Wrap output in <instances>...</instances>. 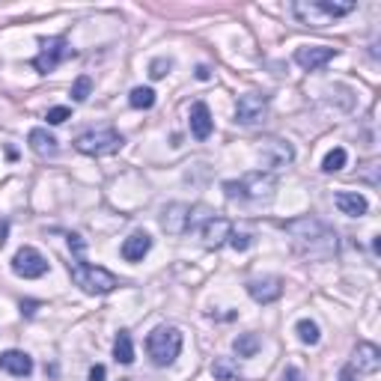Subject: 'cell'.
I'll use <instances>...</instances> for the list:
<instances>
[{
    "label": "cell",
    "mask_w": 381,
    "mask_h": 381,
    "mask_svg": "<svg viewBox=\"0 0 381 381\" xmlns=\"http://www.w3.org/2000/svg\"><path fill=\"white\" fill-rule=\"evenodd\" d=\"M286 233L295 238V245L310 259H328L337 253V233L319 218H298L286 223Z\"/></svg>",
    "instance_id": "obj_1"
},
{
    "label": "cell",
    "mask_w": 381,
    "mask_h": 381,
    "mask_svg": "<svg viewBox=\"0 0 381 381\" xmlns=\"http://www.w3.org/2000/svg\"><path fill=\"white\" fill-rule=\"evenodd\" d=\"M274 188H277V179H274L271 173H263V170H259V173H248V176H241V179H230V182H223V194H226V200L256 203V206L271 203Z\"/></svg>",
    "instance_id": "obj_2"
},
{
    "label": "cell",
    "mask_w": 381,
    "mask_h": 381,
    "mask_svg": "<svg viewBox=\"0 0 381 381\" xmlns=\"http://www.w3.org/2000/svg\"><path fill=\"white\" fill-rule=\"evenodd\" d=\"M355 0H298L292 4V12L301 24H310V27H325L333 24L343 15L355 12Z\"/></svg>",
    "instance_id": "obj_3"
},
{
    "label": "cell",
    "mask_w": 381,
    "mask_h": 381,
    "mask_svg": "<svg viewBox=\"0 0 381 381\" xmlns=\"http://www.w3.org/2000/svg\"><path fill=\"white\" fill-rule=\"evenodd\" d=\"M69 274L74 286H81L87 295H108L114 292V289L119 286V280L114 277V274L108 268H99V265H89L84 256H74L69 263Z\"/></svg>",
    "instance_id": "obj_4"
},
{
    "label": "cell",
    "mask_w": 381,
    "mask_h": 381,
    "mask_svg": "<svg viewBox=\"0 0 381 381\" xmlns=\"http://www.w3.org/2000/svg\"><path fill=\"white\" fill-rule=\"evenodd\" d=\"M146 352L152 358L155 367H170V363L179 358L182 352V331L179 328H170V325H161L149 333L146 340Z\"/></svg>",
    "instance_id": "obj_5"
},
{
    "label": "cell",
    "mask_w": 381,
    "mask_h": 381,
    "mask_svg": "<svg viewBox=\"0 0 381 381\" xmlns=\"http://www.w3.org/2000/svg\"><path fill=\"white\" fill-rule=\"evenodd\" d=\"M123 146V134L114 131V128H99V131H87L74 140V149L84 152V155H111Z\"/></svg>",
    "instance_id": "obj_6"
},
{
    "label": "cell",
    "mask_w": 381,
    "mask_h": 381,
    "mask_svg": "<svg viewBox=\"0 0 381 381\" xmlns=\"http://www.w3.org/2000/svg\"><path fill=\"white\" fill-rule=\"evenodd\" d=\"M265 114H268V96L265 93H245L236 101V119L241 126L263 123Z\"/></svg>",
    "instance_id": "obj_7"
},
{
    "label": "cell",
    "mask_w": 381,
    "mask_h": 381,
    "mask_svg": "<svg viewBox=\"0 0 381 381\" xmlns=\"http://www.w3.org/2000/svg\"><path fill=\"white\" fill-rule=\"evenodd\" d=\"M12 271L24 280H36L48 271V259H45L36 248H21L18 253L12 256Z\"/></svg>",
    "instance_id": "obj_8"
},
{
    "label": "cell",
    "mask_w": 381,
    "mask_h": 381,
    "mask_svg": "<svg viewBox=\"0 0 381 381\" xmlns=\"http://www.w3.org/2000/svg\"><path fill=\"white\" fill-rule=\"evenodd\" d=\"M72 54V48H69V42L63 39V36H54V39H48L42 45V54L33 60V69L36 72H42V74H48V72H54L63 60Z\"/></svg>",
    "instance_id": "obj_9"
},
{
    "label": "cell",
    "mask_w": 381,
    "mask_h": 381,
    "mask_svg": "<svg viewBox=\"0 0 381 381\" xmlns=\"http://www.w3.org/2000/svg\"><path fill=\"white\" fill-rule=\"evenodd\" d=\"M256 155L263 158V164L268 167V170H277V167H283V164H292L295 149L289 146L286 140H277V137H268V140L259 143Z\"/></svg>",
    "instance_id": "obj_10"
},
{
    "label": "cell",
    "mask_w": 381,
    "mask_h": 381,
    "mask_svg": "<svg viewBox=\"0 0 381 381\" xmlns=\"http://www.w3.org/2000/svg\"><path fill=\"white\" fill-rule=\"evenodd\" d=\"M333 57H337V48H331V45H304V48L295 51V63L307 72H316L328 66Z\"/></svg>",
    "instance_id": "obj_11"
},
{
    "label": "cell",
    "mask_w": 381,
    "mask_h": 381,
    "mask_svg": "<svg viewBox=\"0 0 381 381\" xmlns=\"http://www.w3.org/2000/svg\"><path fill=\"white\" fill-rule=\"evenodd\" d=\"M161 226L170 236H185L191 230V209L185 203H173L164 209V218H161Z\"/></svg>",
    "instance_id": "obj_12"
},
{
    "label": "cell",
    "mask_w": 381,
    "mask_h": 381,
    "mask_svg": "<svg viewBox=\"0 0 381 381\" xmlns=\"http://www.w3.org/2000/svg\"><path fill=\"white\" fill-rule=\"evenodd\" d=\"M352 370H358V372H363V375L378 372V370H381V352H378V346H372V343H358Z\"/></svg>",
    "instance_id": "obj_13"
},
{
    "label": "cell",
    "mask_w": 381,
    "mask_h": 381,
    "mask_svg": "<svg viewBox=\"0 0 381 381\" xmlns=\"http://www.w3.org/2000/svg\"><path fill=\"white\" fill-rule=\"evenodd\" d=\"M248 292L256 304H271L283 295V283L280 277H263V280H250L248 283Z\"/></svg>",
    "instance_id": "obj_14"
},
{
    "label": "cell",
    "mask_w": 381,
    "mask_h": 381,
    "mask_svg": "<svg viewBox=\"0 0 381 381\" xmlns=\"http://www.w3.org/2000/svg\"><path fill=\"white\" fill-rule=\"evenodd\" d=\"M233 236V223L226 221V218H209L203 223V241H206V248H221L223 241H230Z\"/></svg>",
    "instance_id": "obj_15"
},
{
    "label": "cell",
    "mask_w": 381,
    "mask_h": 381,
    "mask_svg": "<svg viewBox=\"0 0 381 381\" xmlns=\"http://www.w3.org/2000/svg\"><path fill=\"white\" fill-rule=\"evenodd\" d=\"M0 370L15 375V378H27L30 372H33V360H30V355L9 348V352L0 355Z\"/></svg>",
    "instance_id": "obj_16"
},
{
    "label": "cell",
    "mask_w": 381,
    "mask_h": 381,
    "mask_svg": "<svg viewBox=\"0 0 381 381\" xmlns=\"http://www.w3.org/2000/svg\"><path fill=\"white\" fill-rule=\"evenodd\" d=\"M333 206L348 218H360V215H367V209H370L367 197L358 194V191H340L337 197H333Z\"/></svg>",
    "instance_id": "obj_17"
},
{
    "label": "cell",
    "mask_w": 381,
    "mask_h": 381,
    "mask_svg": "<svg viewBox=\"0 0 381 381\" xmlns=\"http://www.w3.org/2000/svg\"><path fill=\"white\" fill-rule=\"evenodd\" d=\"M191 134L197 137V140H206V137L211 134V128H215V119H211V111L206 101H197L191 108Z\"/></svg>",
    "instance_id": "obj_18"
},
{
    "label": "cell",
    "mask_w": 381,
    "mask_h": 381,
    "mask_svg": "<svg viewBox=\"0 0 381 381\" xmlns=\"http://www.w3.org/2000/svg\"><path fill=\"white\" fill-rule=\"evenodd\" d=\"M27 140H30V149H33L39 158H54L57 152H60L57 137H54V134H48L45 128H33V131H30Z\"/></svg>",
    "instance_id": "obj_19"
},
{
    "label": "cell",
    "mask_w": 381,
    "mask_h": 381,
    "mask_svg": "<svg viewBox=\"0 0 381 381\" xmlns=\"http://www.w3.org/2000/svg\"><path fill=\"white\" fill-rule=\"evenodd\" d=\"M149 248H152V238L146 233H131L123 241V259H128V263H140V259L149 253Z\"/></svg>",
    "instance_id": "obj_20"
},
{
    "label": "cell",
    "mask_w": 381,
    "mask_h": 381,
    "mask_svg": "<svg viewBox=\"0 0 381 381\" xmlns=\"http://www.w3.org/2000/svg\"><path fill=\"white\" fill-rule=\"evenodd\" d=\"M114 358L119 363H134V343H131V333L128 331H119L116 333V343H114Z\"/></svg>",
    "instance_id": "obj_21"
},
{
    "label": "cell",
    "mask_w": 381,
    "mask_h": 381,
    "mask_svg": "<svg viewBox=\"0 0 381 381\" xmlns=\"http://www.w3.org/2000/svg\"><path fill=\"white\" fill-rule=\"evenodd\" d=\"M259 346H263V343H259L256 333H238L236 343H233V348H236L238 358H253V355L259 352Z\"/></svg>",
    "instance_id": "obj_22"
},
{
    "label": "cell",
    "mask_w": 381,
    "mask_h": 381,
    "mask_svg": "<svg viewBox=\"0 0 381 381\" xmlns=\"http://www.w3.org/2000/svg\"><path fill=\"white\" fill-rule=\"evenodd\" d=\"M128 101H131V108H137V111H149L152 104H155V89L152 87H134Z\"/></svg>",
    "instance_id": "obj_23"
},
{
    "label": "cell",
    "mask_w": 381,
    "mask_h": 381,
    "mask_svg": "<svg viewBox=\"0 0 381 381\" xmlns=\"http://www.w3.org/2000/svg\"><path fill=\"white\" fill-rule=\"evenodd\" d=\"M295 331H298L301 343H307V346H316L319 340H322V331H319V325L313 322V319H301V322L295 325Z\"/></svg>",
    "instance_id": "obj_24"
},
{
    "label": "cell",
    "mask_w": 381,
    "mask_h": 381,
    "mask_svg": "<svg viewBox=\"0 0 381 381\" xmlns=\"http://www.w3.org/2000/svg\"><path fill=\"white\" fill-rule=\"evenodd\" d=\"M346 161H348L346 149H343V146H333L328 155H325V161H322V170H325V173H340L343 167H346Z\"/></svg>",
    "instance_id": "obj_25"
},
{
    "label": "cell",
    "mask_w": 381,
    "mask_h": 381,
    "mask_svg": "<svg viewBox=\"0 0 381 381\" xmlns=\"http://www.w3.org/2000/svg\"><path fill=\"white\" fill-rule=\"evenodd\" d=\"M89 93H93V78H89V74H81V78L72 84V99L74 101H87Z\"/></svg>",
    "instance_id": "obj_26"
},
{
    "label": "cell",
    "mask_w": 381,
    "mask_h": 381,
    "mask_svg": "<svg viewBox=\"0 0 381 381\" xmlns=\"http://www.w3.org/2000/svg\"><path fill=\"white\" fill-rule=\"evenodd\" d=\"M211 372H215V378H218V381H230V378H233L238 370H236V367H233V363L226 360V358H221V360H215V367H211Z\"/></svg>",
    "instance_id": "obj_27"
},
{
    "label": "cell",
    "mask_w": 381,
    "mask_h": 381,
    "mask_svg": "<svg viewBox=\"0 0 381 381\" xmlns=\"http://www.w3.org/2000/svg\"><path fill=\"white\" fill-rule=\"evenodd\" d=\"M173 69V60H167V57H158V60H152V66H149V74L152 78H164L167 72Z\"/></svg>",
    "instance_id": "obj_28"
},
{
    "label": "cell",
    "mask_w": 381,
    "mask_h": 381,
    "mask_svg": "<svg viewBox=\"0 0 381 381\" xmlns=\"http://www.w3.org/2000/svg\"><path fill=\"white\" fill-rule=\"evenodd\" d=\"M69 116H72V111H69V108H51V111H48V116H45V119H48L51 126H60V123H66Z\"/></svg>",
    "instance_id": "obj_29"
},
{
    "label": "cell",
    "mask_w": 381,
    "mask_h": 381,
    "mask_svg": "<svg viewBox=\"0 0 381 381\" xmlns=\"http://www.w3.org/2000/svg\"><path fill=\"white\" fill-rule=\"evenodd\" d=\"M230 245H233L236 250H248V248H250V236H245V233H233V236H230Z\"/></svg>",
    "instance_id": "obj_30"
},
{
    "label": "cell",
    "mask_w": 381,
    "mask_h": 381,
    "mask_svg": "<svg viewBox=\"0 0 381 381\" xmlns=\"http://www.w3.org/2000/svg\"><path fill=\"white\" fill-rule=\"evenodd\" d=\"M104 375H108V370H104L101 363H96V367L89 370V381H104Z\"/></svg>",
    "instance_id": "obj_31"
},
{
    "label": "cell",
    "mask_w": 381,
    "mask_h": 381,
    "mask_svg": "<svg viewBox=\"0 0 381 381\" xmlns=\"http://www.w3.org/2000/svg\"><path fill=\"white\" fill-rule=\"evenodd\" d=\"M283 381H301V372H298L295 367H289V370L283 372Z\"/></svg>",
    "instance_id": "obj_32"
},
{
    "label": "cell",
    "mask_w": 381,
    "mask_h": 381,
    "mask_svg": "<svg viewBox=\"0 0 381 381\" xmlns=\"http://www.w3.org/2000/svg\"><path fill=\"white\" fill-rule=\"evenodd\" d=\"M340 381H355V370H352V367H346V370L340 372Z\"/></svg>",
    "instance_id": "obj_33"
},
{
    "label": "cell",
    "mask_w": 381,
    "mask_h": 381,
    "mask_svg": "<svg viewBox=\"0 0 381 381\" xmlns=\"http://www.w3.org/2000/svg\"><path fill=\"white\" fill-rule=\"evenodd\" d=\"M197 78H200V81H209V69L200 66V69H197Z\"/></svg>",
    "instance_id": "obj_34"
},
{
    "label": "cell",
    "mask_w": 381,
    "mask_h": 381,
    "mask_svg": "<svg viewBox=\"0 0 381 381\" xmlns=\"http://www.w3.org/2000/svg\"><path fill=\"white\" fill-rule=\"evenodd\" d=\"M6 241V223H0V245Z\"/></svg>",
    "instance_id": "obj_35"
}]
</instances>
